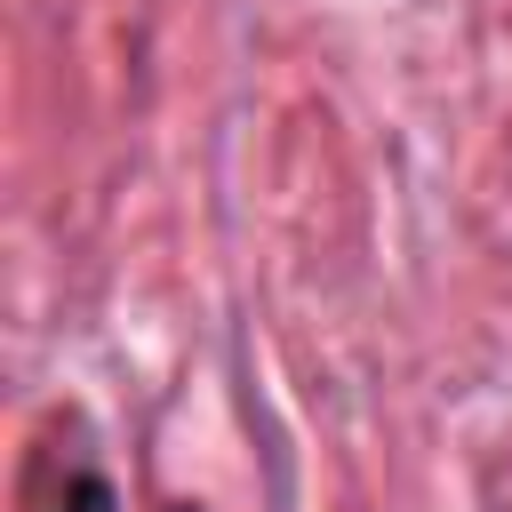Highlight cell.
<instances>
[{
	"mask_svg": "<svg viewBox=\"0 0 512 512\" xmlns=\"http://www.w3.org/2000/svg\"><path fill=\"white\" fill-rule=\"evenodd\" d=\"M56 512H120V488H112L96 464H80V472H64ZM152 512H200V504H152Z\"/></svg>",
	"mask_w": 512,
	"mask_h": 512,
	"instance_id": "obj_1",
	"label": "cell"
}]
</instances>
